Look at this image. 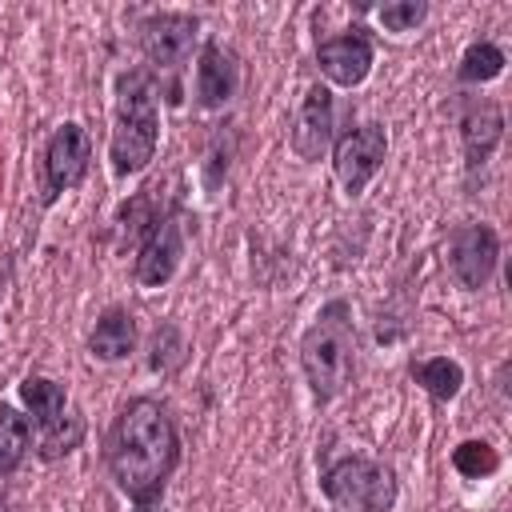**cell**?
Listing matches in <instances>:
<instances>
[{
    "label": "cell",
    "instance_id": "6da1fadb",
    "mask_svg": "<svg viewBox=\"0 0 512 512\" xmlns=\"http://www.w3.org/2000/svg\"><path fill=\"white\" fill-rule=\"evenodd\" d=\"M104 460L136 512H156L164 484L180 464V436L168 408L152 396H132L104 436Z\"/></svg>",
    "mask_w": 512,
    "mask_h": 512
},
{
    "label": "cell",
    "instance_id": "7a4b0ae2",
    "mask_svg": "<svg viewBox=\"0 0 512 512\" xmlns=\"http://www.w3.org/2000/svg\"><path fill=\"white\" fill-rule=\"evenodd\" d=\"M160 140V108H156V84L148 68H132L116 80V128H112V172L136 176L156 156Z\"/></svg>",
    "mask_w": 512,
    "mask_h": 512
},
{
    "label": "cell",
    "instance_id": "3957f363",
    "mask_svg": "<svg viewBox=\"0 0 512 512\" xmlns=\"http://www.w3.org/2000/svg\"><path fill=\"white\" fill-rule=\"evenodd\" d=\"M352 308L348 300H328L308 332L300 336V368L320 404L336 400L352 380Z\"/></svg>",
    "mask_w": 512,
    "mask_h": 512
},
{
    "label": "cell",
    "instance_id": "277c9868",
    "mask_svg": "<svg viewBox=\"0 0 512 512\" xmlns=\"http://www.w3.org/2000/svg\"><path fill=\"white\" fill-rule=\"evenodd\" d=\"M320 492L332 512H392L396 472L368 456H340L320 472Z\"/></svg>",
    "mask_w": 512,
    "mask_h": 512
},
{
    "label": "cell",
    "instance_id": "5b68a950",
    "mask_svg": "<svg viewBox=\"0 0 512 512\" xmlns=\"http://www.w3.org/2000/svg\"><path fill=\"white\" fill-rule=\"evenodd\" d=\"M384 156H388V136L380 124H360V128L344 132L332 148V168H336V180L344 184V192L348 196L364 192L368 180L380 172Z\"/></svg>",
    "mask_w": 512,
    "mask_h": 512
},
{
    "label": "cell",
    "instance_id": "8992f818",
    "mask_svg": "<svg viewBox=\"0 0 512 512\" xmlns=\"http://www.w3.org/2000/svg\"><path fill=\"white\" fill-rule=\"evenodd\" d=\"M92 164V140L80 124H60L44 148V200L52 204L60 192H72Z\"/></svg>",
    "mask_w": 512,
    "mask_h": 512
},
{
    "label": "cell",
    "instance_id": "52a82bcc",
    "mask_svg": "<svg viewBox=\"0 0 512 512\" xmlns=\"http://www.w3.org/2000/svg\"><path fill=\"white\" fill-rule=\"evenodd\" d=\"M196 28L200 24L188 12H152L140 24V48H144L148 64L156 72H176L196 44Z\"/></svg>",
    "mask_w": 512,
    "mask_h": 512
},
{
    "label": "cell",
    "instance_id": "ba28073f",
    "mask_svg": "<svg viewBox=\"0 0 512 512\" xmlns=\"http://www.w3.org/2000/svg\"><path fill=\"white\" fill-rule=\"evenodd\" d=\"M496 260H500V240L488 224H460L452 232L448 264H452V276L464 288H484L496 272Z\"/></svg>",
    "mask_w": 512,
    "mask_h": 512
},
{
    "label": "cell",
    "instance_id": "9c48e42d",
    "mask_svg": "<svg viewBox=\"0 0 512 512\" xmlns=\"http://www.w3.org/2000/svg\"><path fill=\"white\" fill-rule=\"evenodd\" d=\"M184 256V228L176 216H156L140 240V256H136V280L144 288H160L176 276Z\"/></svg>",
    "mask_w": 512,
    "mask_h": 512
},
{
    "label": "cell",
    "instance_id": "30bf717a",
    "mask_svg": "<svg viewBox=\"0 0 512 512\" xmlns=\"http://www.w3.org/2000/svg\"><path fill=\"white\" fill-rule=\"evenodd\" d=\"M316 64H320V72H324L332 84L356 88V84H364V76L372 72V40H368L360 28L344 32V36H328V40H320V48H316Z\"/></svg>",
    "mask_w": 512,
    "mask_h": 512
},
{
    "label": "cell",
    "instance_id": "8fae6325",
    "mask_svg": "<svg viewBox=\"0 0 512 512\" xmlns=\"http://www.w3.org/2000/svg\"><path fill=\"white\" fill-rule=\"evenodd\" d=\"M328 144H332V92L324 84H312L292 120V152L300 160H320Z\"/></svg>",
    "mask_w": 512,
    "mask_h": 512
},
{
    "label": "cell",
    "instance_id": "7c38bea8",
    "mask_svg": "<svg viewBox=\"0 0 512 512\" xmlns=\"http://www.w3.org/2000/svg\"><path fill=\"white\" fill-rule=\"evenodd\" d=\"M504 136V116H500V104L488 100V96H472L464 100V112H460V144H464V160L468 168H480L496 144Z\"/></svg>",
    "mask_w": 512,
    "mask_h": 512
},
{
    "label": "cell",
    "instance_id": "4fadbf2b",
    "mask_svg": "<svg viewBox=\"0 0 512 512\" xmlns=\"http://www.w3.org/2000/svg\"><path fill=\"white\" fill-rule=\"evenodd\" d=\"M236 84H240L236 56L224 44H204L200 64H196V100H200V108H224L236 96Z\"/></svg>",
    "mask_w": 512,
    "mask_h": 512
},
{
    "label": "cell",
    "instance_id": "5bb4252c",
    "mask_svg": "<svg viewBox=\"0 0 512 512\" xmlns=\"http://www.w3.org/2000/svg\"><path fill=\"white\" fill-rule=\"evenodd\" d=\"M88 348H92V356H100V360H124V356L136 348V320H132V312L108 308V312L96 320V328H92V336H88Z\"/></svg>",
    "mask_w": 512,
    "mask_h": 512
},
{
    "label": "cell",
    "instance_id": "9a60e30c",
    "mask_svg": "<svg viewBox=\"0 0 512 512\" xmlns=\"http://www.w3.org/2000/svg\"><path fill=\"white\" fill-rule=\"evenodd\" d=\"M20 400H24V408L32 412L28 420L40 424V432L52 428V424H60V420H64V408H68L64 388H60L56 380H48V376H28V380H20Z\"/></svg>",
    "mask_w": 512,
    "mask_h": 512
},
{
    "label": "cell",
    "instance_id": "2e32d148",
    "mask_svg": "<svg viewBox=\"0 0 512 512\" xmlns=\"http://www.w3.org/2000/svg\"><path fill=\"white\" fill-rule=\"evenodd\" d=\"M412 380L432 396V400H456L460 388H464V368L448 356H432V360H420L412 364Z\"/></svg>",
    "mask_w": 512,
    "mask_h": 512
},
{
    "label": "cell",
    "instance_id": "e0dca14e",
    "mask_svg": "<svg viewBox=\"0 0 512 512\" xmlns=\"http://www.w3.org/2000/svg\"><path fill=\"white\" fill-rule=\"evenodd\" d=\"M32 448V420L8 404H0V476L16 472Z\"/></svg>",
    "mask_w": 512,
    "mask_h": 512
},
{
    "label": "cell",
    "instance_id": "ac0fdd59",
    "mask_svg": "<svg viewBox=\"0 0 512 512\" xmlns=\"http://www.w3.org/2000/svg\"><path fill=\"white\" fill-rule=\"evenodd\" d=\"M504 72V52L492 44V40H476L468 44L464 60H460V80L464 84H488Z\"/></svg>",
    "mask_w": 512,
    "mask_h": 512
},
{
    "label": "cell",
    "instance_id": "d6986e66",
    "mask_svg": "<svg viewBox=\"0 0 512 512\" xmlns=\"http://www.w3.org/2000/svg\"><path fill=\"white\" fill-rule=\"evenodd\" d=\"M452 468L460 476H468V480H484V476H492L500 468V456H496V448L488 440H464V444L452 448Z\"/></svg>",
    "mask_w": 512,
    "mask_h": 512
},
{
    "label": "cell",
    "instance_id": "ffe728a7",
    "mask_svg": "<svg viewBox=\"0 0 512 512\" xmlns=\"http://www.w3.org/2000/svg\"><path fill=\"white\" fill-rule=\"evenodd\" d=\"M80 440H84V420H80V416H64L60 424L44 428V440H40V456H44V460L68 456V452H72Z\"/></svg>",
    "mask_w": 512,
    "mask_h": 512
},
{
    "label": "cell",
    "instance_id": "44dd1931",
    "mask_svg": "<svg viewBox=\"0 0 512 512\" xmlns=\"http://www.w3.org/2000/svg\"><path fill=\"white\" fill-rule=\"evenodd\" d=\"M376 16H380V24H384L388 32H412V28L428 16V4H420V0H400V4H384Z\"/></svg>",
    "mask_w": 512,
    "mask_h": 512
},
{
    "label": "cell",
    "instance_id": "7402d4cb",
    "mask_svg": "<svg viewBox=\"0 0 512 512\" xmlns=\"http://www.w3.org/2000/svg\"><path fill=\"white\" fill-rule=\"evenodd\" d=\"M180 356H184V344L176 340V344L168 348V344H164V328H160V332H156V340H152V368H160V372H164V368L180 364Z\"/></svg>",
    "mask_w": 512,
    "mask_h": 512
},
{
    "label": "cell",
    "instance_id": "603a6c76",
    "mask_svg": "<svg viewBox=\"0 0 512 512\" xmlns=\"http://www.w3.org/2000/svg\"><path fill=\"white\" fill-rule=\"evenodd\" d=\"M0 508H4V500H0Z\"/></svg>",
    "mask_w": 512,
    "mask_h": 512
}]
</instances>
